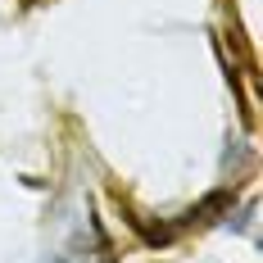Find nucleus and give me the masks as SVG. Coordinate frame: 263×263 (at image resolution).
Wrapping results in <instances>:
<instances>
[{"label": "nucleus", "mask_w": 263, "mask_h": 263, "mask_svg": "<svg viewBox=\"0 0 263 263\" xmlns=\"http://www.w3.org/2000/svg\"><path fill=\"white\" fill-rule=\"evenodd\" d=\"M59 263H64V259H59Z\"/></svg>", "instance_id": "nucleus-2"}, {"label": "nucleus", "mask_w": 263, "mask_h": 263, "mask_svg": "<svg viewBox=\"0 0 263 263\" xmlns=\"http://www.w3.org/2000/svg\"><path fill=\"white\" fill-rule=\"evenodd\" d=\"M232 204H236V191H232V186H222V191H209V195H204V200H200L195 209L186 213L177 227H191V222H213L218 213H227Z\"/></svg>", "instance_id": "nucleus-1"}]
</instances>
